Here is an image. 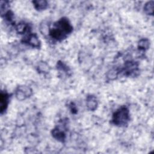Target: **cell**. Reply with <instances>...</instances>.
Listing matches in <instances>:
<instances>
[{"label": "cell", "instance_id": "cell-5", "mask_svg": "<svg viewBox=\"0 0 154 154\" xmlns=\"http://www.w3.org/2000/svg\"><path fill=\"white\" fill-rule=\"evenodd\" d=\"M32 94V89L26 85H20L15 91V96L19 100H23L29 98Z\"/></svg>", "mask_w": 154, "mask_h": 154}, {"label": "cell", "instance_id": "cell-7", "mask_svg": "<svg viewBox=\"0 0 154 154\" xmlns=\"http://www.w3.org/2000/svg\"><path fill=\"white\" fill-rule=\"evenodd\" d=\"M9 95L4 91H1L0 95V112L2 114L7 110L9 103Z\"/></svg>", "mask_w": 154, "mask_h": 154}, {"label": "cell", "instance_id": "cell-9", "mask_svg": "<svg viewBox=\"0 0 154 154\" xmlns=\"http://www.w3.org/2000/svg\"><path fill=\"white\" fill-rule=\"evenodd\" d=\"M16 30L19 34H26L31 32V27L28 23L25 22H20L16 25Z\"/></svg>", "mask_w": 154, "mask_h": 154}, {"label": "cell", "instance_id": "cell-15", "mask_svg": "<svg viewBox=\"0 0 154 154\" xmlns=\"http://www.w3.org/2000/svg\"><path fill=\"white\" fill-rule=\"evenodd\" d=\"M69 106H70L69 107H70V111L72 112V113L76 114L77 112V109H76L75 105H74L73 103H71L69 105Z\"/></svg>", "mask_w": 154, "mask_h": 154}, {"label": "cell", "instance_id": "cell-1", "mask_svg": "<svg viewBox=\"0 0 154 154\" xmlns=\"http://www.w3.org/2000/svg\"><path fill=\"white\" fill-rule=\"evenodd\" d=\"M72 31L73 26L69 19L62 17L54 23L53 27L49 30V35L54 40L61 42L66 38Z\"/></svg>", "mask_w": 154, "mask_h": 154}, {"label": "cell", "instance_id": "cell-3", "mask_svg": "<svg viewBox=\"0 0 154 154\" xmlns=\"http://www.w3.org/2000/svg\"><path fill=\"white\" fill-rule=\"evenodd\" d=\"M119 73H122L126 76H135L139 73L138 63L134 61L129 60L126 61L122 68L119 69Z\"/></svg>", "mask_w": 154, "mask_h": 154}, {"label": "cell", "instance_id": "cell-2", "mask_svg": "<svg viewBox=\"0 0 154 154\" xmlns=\"http://www.w3.org/2000/svg\"><path fill=\"white\" fill-rule=\"evenodd\" d=\"M130 121L129 110L126 106H122L112 114V123L119 127L127 126Z\"/></svg>", "mask_w": 154, "mask_h": 154}, {"label": "cell", "instance_id": "cell-11", "mask_svg": "<svg viewBox=\"0 0 154 154\" xmlns=\"http://www.w3.org/2000/svg\"><path fill=\"white\" fill-rule=\"evenodd\" d=\"M150 47V41L147 38H141L138 43V48L140 50L145 51Z\"/></svg>", "mask_w": 154, "mask_h": 154}, {"label": "cell", "instance_id": "cell-4", "mask_svg": "<svg viewBox=\"0 0 154 154\" xmlns=\"http://www.w3.org/2000/svg\"><path fill=\"white\" fill-rule=\"evenodd\" d=\"M22 42L34 48H40L41 45L37 34L31 32L25 34V36L22 40Z\"/></svg>", "mask_w": 154, "mask_h": 154}, {"label": "cell", "instance_id": "cell-14", "mask_svg": "<svg viewBox=\"0 0 154 154\" xmlns=\"http://www.w3.org/2000/svg\"><path fill=\"white\" fill-rule=\"evenodd\" d=\"M57 67L58 70H59L60 71H63L65 73H68L70 70L69 68L68 67V66L66 64H64L63 62L60 61L57 62Z\"/></svg>", "mask_w": 154, "mask_h": 154}, {"label": "cell", "instance_id": "cell-8", "mask_svg": "<svg viewBox=\"0 0 154 154\" xmlns=\"http://www.w3.org/2000/svg\"><path fill=\"white\" fill-rule=\"evenodd\" d=\"M98 102L96 97L92 94H89L86 97V106L88 109L91 111H95L97 107Z\"/></svg>", "mask_w": 154, "mask_h": 154}, {"label": "cell", "instance_id": "cell-10", "mask_svg": "<svg viewBox=\"0 0 154 154\" xmlns=\"http://www.w3.org/2000/svg\"><path fill=\"white\" fill-rule=\"evenodd\" d=\"M32 4L34 6V8L38 11L41 10H45L48 6V4L46 1L45 0H42V1H33Z\"/></svg>", "mask_w": 154, "mask_h": 154}, {"label": "cell", "instance_id": "cell-12", "mask_svg": "<svg viewBox=\"0 0 154 154\" xmlns=\"http://www.w3.org/2000/svg\"><path fill=\"white\" fill-rule=\"evenodd\" d=\"M144 11L147 15L152 16L154 11V1H149L145 4L144 6Z\"/></svg>", "mask_w": 154, "mask_h": 154}, {"label": "cell", "instance_id": "cell-13", "mask_svg": "<svg viewBox=\"0 0 154 154\" xmlns=\"http://www.w3.org/2000/svg\"><path fill=\"white\" fill-rule=\"evenodd\" d=\"M37 70L39 73H48L49 72V66L48 64L45 62H40L38 64L37 66Z\"/></svg>", "mask_w": 154, "mask_h": 154}, {"label": "cell", "instance_id": "cell-6", "mask_svg": "<svg viewBox=\"0 0 154 154\" xmlns=\"http://www.w3.org/2000/svg\"><path fill=\"white\" fill-rule=\"evenodd\" d=\"M51 134L54 138L57 141L63 143L66 138L65 131L60 126L55 127L51 131Z\"/></svg>", "mask_w": 154, "mask_h": 154}]
</instances>
